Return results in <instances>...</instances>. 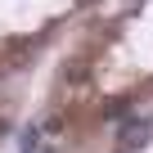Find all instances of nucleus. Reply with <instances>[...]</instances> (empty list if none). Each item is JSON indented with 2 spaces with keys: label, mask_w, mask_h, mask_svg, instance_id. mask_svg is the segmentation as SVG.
<instances>
[{
  "label": "nucleus",
  "mask_w": 153,
  "mask_h": 153,
  "mask_svg": "<svg viewBox=\"0 0 153 153\" xmlns=\"http://www.w3.org/2000/svg\"><path fill=\"white\" fill-rule=\"evenodd\" d=\"M126 104H131L126 95H117V99H108V104H104V117H117V113H126Z\"/></svg>",
  "instance_id": "f257e3e1"
},
{
  "label": "nucleus",
  "mask_w": 153,
  "mask_h": 153,
  "mask_svg": "<svg viewBox=\"0 0 153 153\" xmlns=\"http://www.w3.org/2000/svg\"><path fill=\"white\" fill-rule=\"evenodd\" d=\"M18 144H23V153H32V149H36V131H23V135H18Z\"/></svg>",
  "instance_id": "f03ea898"
}]
</instances>
